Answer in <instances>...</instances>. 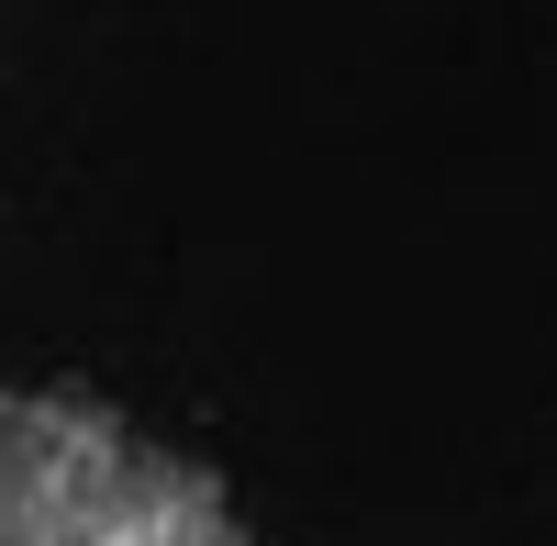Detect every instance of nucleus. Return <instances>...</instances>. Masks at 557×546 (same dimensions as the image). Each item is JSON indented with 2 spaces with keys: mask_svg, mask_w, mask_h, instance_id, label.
I'll list each match as a JSON object with an SVG mask.
<instances>
[{
  "mask_svg": "<svg viewBox=\"0 0 557 546\" xmlns=\"http://www.w3.org/2000/svg\"><path fill=\"white\" fill-rule=\"evenodd\" d=\"M0 546H268L157 435L78 390H0Z\"/></svg>",
  "mask_w": 557,
  "mask_h": 546,
  "instance_id": "nucleus-1",
  "label": "nucleus"
}]
</instances>
